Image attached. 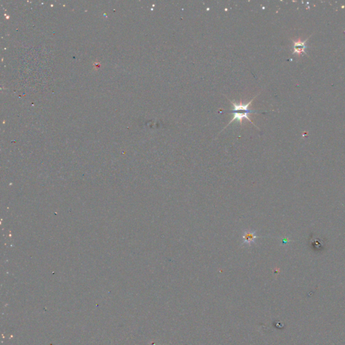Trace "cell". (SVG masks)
I'll use <instances>...</instances> for the list:
<instances>
[{
	"label": "cell",
	"mask_w": 345,
	"mask_h": 345,
	"mask_svg": "<svg viewBox=\"0 0 345 345\" xmlns=\"http://www.w3.org/2000/svg\"><path fill=\"white\" fill-rule=\"evenodd\" d=\"M257 238L255 234L251 232H247L243 235V241L244 243L246 244H250L254 241V239Z\"/></svg>",
	"instance_id": "3957f363"
},
{
	"label": "cell",
	"mask_w": 345,
	"mask_h": 345,
	"mask_svg": "<svg viewBox=\"0 0 345 345\" xmlns=\"http://www.w3.org/2000/svg\"><path fill=\"white\" fill-rule=\"evenodd\" d=\"M307 41V39L304 41L301 40L295 41L294 44H293V50H294L293 51V54H297L298 55H301L303 53L306 54V52H305V49H306L305 43H306Z\"/></svg>",
	"instance_id": "7a4b0ae2"
},
{
	"label": "cell",
	"mask_w": 345,
	"mask_h": 345,
	"mask_svg": "<svg viewBox=\"0 0 345 345\" xmlns=\"http://www.w3.org/2000/svg\"><path fill=\"white\" fill-rule=\"evenodd\" d=\"M258 95H256L255 97H253V99H251V101H249L248 103H243V102H240V103H236V102H233L231 101H230V100H228V101L231 102V104L233 105V110H232L233 118H232L231 121L229 122V123H228L227 126H226L225 128L227 127L228 125L230 124V123H231L233 122H234V121H237V122H239L241 124L242 122H243V120H248L249 122H251V123H252L254 126L257 127L252 122V121H251V119L249 118V115L252 113H256L258 112V111H256V110H251V109H250V108H249V106H250L251 102H253V100L255 99V98L257 97ZM225 128H224V129H225Z\"/></svg>",
	"instance_id": "6da1fadb"
}]
</instances>
